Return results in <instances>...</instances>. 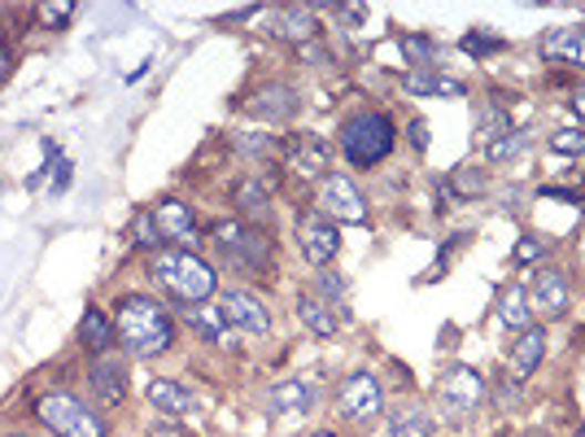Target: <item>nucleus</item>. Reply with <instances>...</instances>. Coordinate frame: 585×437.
I'll use <instances>...</instances> for the list:
<instances>
[{
  "mask_svg": "<svg viewBox=\"0 0 585 437\" xmlns=\"http://www.w3.org/2000/svg\"><path fill=\"white\" fill-rule=\"evenodd\" d=\"M236 149H245V153H263V157H267V153H276V141L258 132V136H236Z\"/></svg>",
  "mask_w": 585,
  "mask_h": 437,
  "instance_id": "31",
  "label": "nucleus"
},
{
  "mask_svg": "<svg viewBox=\"0 0 585 437\" xmlns=\"http://www.w3.org/2000/svg\"><path fill=\"white\" fill-rule=\"evenodd\" d=\"M393 141H398L393 119L380 114V110L359 114V119H350V123L341 128V153H346L355 166H376V162H384V157L393 153Z\"/></svg>",
  "mask_w": 585,
  "mask_h": 437,
  "instance_id": "4",
  "label": "nucleus"
},
{
  "mask_svg": "<svg viewBox=\"0 0 585 437\" xmlns=\"http://www.w3.org/2000/svg\"><path fill=\"white\" fill-rule=\"evenodd\" d=\"M310 437H337V434H310Z\"/></svg>",
  "mask_w": 585,
  "mask_h": 437,
  "instance_id": "41",
  "label": "nucleus"
},
{
  "mask_svg": "<svg viewBox=\"0 0 585 437\" xmlns=\"http://www.w3.org/2000/svg\"><path fill=\"white\" fill-rule=\"evenodd\" d=\"M573 110H577V114L585 119V92H577V96H573Z\"/></svg>",
  "mask_w": 585,
  "mask_h": 437,
  "instance_id": "40",
  "label": "nucleus"
},
{
  "mask_svg": "<svg viewBox=\"0 0 585 437\" xmlns=\"http://www.w3.org/2000/svg\"><path fill=\"white\" fill-rule=\"evenodd\" d=\"M193 211L184 206V202H162L157 211H153V227H157V236L162 241H188L193 236Z\"/></svg>",
  "mask_w": 585,
  "mask_h": 437,
  "instance_id": "18",
  "label": "nucleus"
},
{
  "mask_svg": "<svg viewBox=\"0 0 585 437\" xmlns=\"http://www.w3.org/2000/svg\"><path fill=\"white\" fill-rule=\"evenodd\" d=\"M92 389L101 394V403L105 407H114V403H123L127 398V372H123V364L114 359V355H101L96 364H92Z\"/></svg>",
  "mask_w": 585,
  "mask_h": 437,
  "instance_id": "15",
  "label": "nucleus"
},
{
  "mask_svg": "<svg viewBox=\"0 0 585 437\" xmlns=\"http://www.w3.org/2000/svg\"><path fill=\"white\" fill-rule=\"evenodd\" d=\"M276 31H280L285 40H292V44H306V40H315V35H319V22H315V13H310V9H285Z\"/></svg>",
  "mask_w": 585,
  "mask_h": 437,
  "instance_id": "25",
  "label": "nucleus"
},
{
  "mask_svg": "<svg viewBox=\"0 0 585 437\" xmlns=\"http://www.w3.org/2000/svg\"><path fill=\"white\" fill-rule=\"evenodd\" d=\"M71 13H74L71 0H58V4H40V18H44L49 27H66V22H71Z\"/></svg>",
  "mask_w": 585,
  "mask_h": 437,
  "instance_id": "29",
  "label": "nucleus"
},
{
  "mask_svg": "<svg viewBox=\"0 0 585 437\" xmlns=\"http://www.w3.org/2000/svg\"><path fill=\"white\" fill-rule=\"evenodd\" d=\"M297 315H301V324H306L315 337H332V333H337V315H332L328 302H319L315 293H301V297H297Z\"/></svg>",
  "mask_w": 585,
  "mask_h": 437,
  "instance_id": "21",
  "label": "nucleus"
},
{
  "mask_svg": "<svg viewBox=\"0 0 585 437\" xmlns=\"http://www.w3.org/2000/svg\"><path fill=\"white\" fill-rule=\"evenodd\" d=\"M402 88L411 96H463V83L459 79H445V74H407Z\"/></svg>",
  "mask_w": 585,
  "mask_h": 437,
  "instance_id": "24",
  "label": "nucleus"
},
{
  "mask_svg": "<svg viewBox=\"0 0 585 437\" xmlns=\"http://www.w3.org/2000/svg\"><path fill=\"white\" fill-rule=\"evenodd\" d=\"M542 355H546V333H542V328H528V333H520V342L512 346L515 380L533 376V372H537V364H542Z\"/></svg>",
  "mask_w": 585,
  "mask_h": 437,
  "instance_id": "20",
  "label": "nucleus"
},
{
  "mask_svg": "<svg viewBox=\"0 0 585 437\" xmlns=\"http://www.w3.org/2000/svg\"><path fill=\"white\" fill-rule=\"evenodd\" d=\"M79 342L101 359V355H110V346L119 342V333H114V324L105 319V311H83V319H79Z\"/></svg>",
  "mask_w": 585,
  "mask_h": 437,
  "instance_id": "16",
  "label": "nucleus"
},
{
  "mask_svg": "<svg viewBox=\"0 0 585 437\" xmlns=\"http://www.w3.org/2000/svg\"><path fill=\"white\" fill-rule=\"evenodd\" d=\"M555 153H582L585 149V132H560L555 141H551Z\"/></svg>",
  "mask_w": 585,
  "mask_h": 437,
  "instance_id": "32",
  "label": "nucleus"
},
{
  "mask_svg": "<svg viewBox=\"0 0 585 437\" xmlns=\"http://www.w3.org/2000/svg\"><path fill=\"white\" fill-rule=\"evenodd\" d=\"M337 407H341V416H346L350 425L376 420V416H380V385H376V376H367V372L346 376L341 389H337Z\"/></svg>",
  "mask_w": 585,
  "mask_h": 437,
  "instance_id": "7",
  "label": "nucleus"
},
{
  "mask_svg": "<svg viewBox=\"0 0 585 437\" xmlns=\"http://www.w3.org/2000/svg\"><path fill=\"white\" fill-rule=\"evenodd\" d=\"M463 49L476 53V58H485V53H499L503 40H494V35H463Z\"/></svg>",
  "mask_w": 585,
  "mask_h": 437,
  "instance_id": "30",
  "label": "nucleus"
},
{
  "mask_svg": "<svg viewBox=\"0 0 585 437\" xmlns=\"http://www.w3.org/2000/svg\"><path fill=\"white\" fill-rule=\"evenodd\" d=\"M528 319H533L528 293L524 289L503 293V302H499V324H503V328H515V333H528Z\"/></svg>",
  "mask_w": 585,
  "mask_h": 437,
  "instance_id": "23",
  "label": "nucleus"
},
{
  "mask_svg": "<svg viewBox=\"0 0 585 437\" xmlns=\"http://www.w3.org/2000/svg\"><path fill=\"white\" fill-rule=\"evenodd\" d=\"M528 302H533V311H542V315H551V319L564 315V311H568V281H564V272H555V267L533 272Z\"/></svg>",
  "mask_w": 585,
  "mask_h": 437,
  "instance_id": "11",
  "label": "nucleus"
},
{
  "mask_svg": "<svg viewBox=\"0 0 585 437\" xmlns=\"http://www.w3.org/2000/svg\"><path fill=\"white\" fill-rule=\"evenodd\" d=\"M542 53L551 62H564V67H585V22L573 27H551L542 35Z\"/></svg>",
  "mask_w": 585,
  "mask_h": 437,
  "instance_id": "12",
  "label": "nucleus"
},
{
  "mask_svg": "<svg viewBox=\"0 0 585 437\" xmlns=\"http://www.w3.org/2000/svg\"><path fill=\"white\" fill-rule=\"evenodd\" d=\"M219 315H223V324L236 328V333H254V337H263V333L271 328L267 306H263L258 297H249V293H223Z\"/></svg>",
  "mask_w": 585,
  "mask_h": 437,
  "instance_id": "10",
  "label": "nucleus"
},
{
  "mask_svg": "<svg viewBox=\"0 0 585 437\" xmlns=\"http://www.w3.org/2000/svg\"><path fill=\"white\" fill-rule=\"evenodd\" d=\"M297 241H301V254H306L315 267H328V263L337 258V250H341L337 223L324 215V211L301 215V223H297Z\"/></svg>",
  "mask_w": 585,
  "mask_h": 437,
  "instance_id": "8",
  "label": "nucleus"
},
{
  "mask_svg": "<svg viewBox=\"0 0 585 437\" xmlns=\"http://www.w3.org/2000/svg\"><path fill=\"white\" fill-rule=\"evenodd\" d=\"M289 166L292 175H301V180H315V175H324L328 171V145L315 136V132H297L289 141Z\"/></svg>",
  "mask_w": 585,
  "mask_h": 437,
  "instance_id": "13",
  "label": "nucleus"
},
{
  "mask_svg": "<svg viewBox=\"0 0 585 437\" xmlns=\"http://www.w3.org/2000/svg\"><path fill=\"white\" fill-rule=\"evenodd\" d=\"M271 407L280 411V416H306L310 407H315V389L306 385V380H280V385H271Z\"/></svg>",
  "mask_w": 585,
  "mask_h": 437,
  "instance_id": "19",
  "label": "nucleus"
},
{
  "mask_svg": "<svg viewBox=\"0 0 585 437\" xmlns=\"http://www.w3.org/2000/svg\"><path fill=\"white\" fill-rule=\"evenodd\" d=\"M520 145H524V136H507V141H494V145H490V157H494V162H499V157H512Z\"/></svg>",
  "mask_w": 585,
  "mask_h": 437,
  "instance_id": "33",
  "label": "nucleus"
},
{
  "mask_svg": "<svg viewBox=\"0 0 585 437\" xmlns=\"http://www.w3.org/2000/svg\"><path fill=\"white\" fill-rule=\"evenodd\" d=\"M319 289L328 293V297H341V293H346V285H341L332 272H319Z\"/></svg>",
  "mask_w": 585,
  "mask_h": 437,
  "instance_id": "35",
  "label": "nucleus"
},
{
  "mask_svg": "<svg viewBox=\"0 0 585 437\" xmlns=\"http://www.w3.org/2000/svg\"><path fill=\"white\" fill-rule=\"evenodd\" d=\"M215 250H219L223 267H232L236 276H258L271 263V241L258 227L236 223V218L215 223Z\"/></svg>",
  "mask_w": 585,
  "mask_h": 437,
  "instance_id": "3",
  "label": "nucleus"
},
{
  "mask_svg": "<svg viewBox=\"0 0 585 437\" xmlns=\"http://www.w3.org/2000/svg\"><path fill=\"white\" fill-rule=\"evenodd\" d=\"M9 74V49H4V40H0V79Z\"/></svg>",
  "mask_w": 585,
  "mask_h": 437,
  "instance_id": "39",
  "label": "nucleus"
},
{
  "mask_svg": "<svg viewBox=\"0 0 585 437\" xmlns=\"http://www.w3.org/2000/svg\"><path fill=\"white\" fill-rule=\"evenodd\" d=\"M481 184H485V180H481V175H468V171H459V189H472V193H476V189H481Z\"/></svg>",
  "mask_w": 585,
  "mask_h": 437,
  "instance_id": "37",
  "label": "nucleus"
},
{
  "mask_svg": "<svg viewBox=\"0 0 585 437\" xmlns=\"http://www.w3.org/2000/svg\"><path fill=\"white\" fill-rule=\"evenodd\" d=\"M232 202H236L249 218H263V223L271 218V197H267V189H263L258 180H240V184L232 189Z\"/></svg>",
  "mask_w": 585,
  "mask_h": 437,
  "instance_id": "22",
  "label": "nucleus"
},
{
  "mask_svg": "<svg viewBox=\"0 0 585 437\" xmlns=\"http://www.w3.org/2000/svg\"><path fill=\"white\" fill-rule=\"evenodd\" d=\"M148 403H153V411H162V416H171V420H179V416H188L197 403H193V394L184 389V385H175V380H153L148 385Z\"/></svg>",
  "mask_w": 585,
  "mask_h": 437,
  "instance_id": "17",
  "label": "nucleus"
},
{
  "mask_svg": "<svg viewBox=\"0 0 585 437\" xmlns=\"http://www.w3.org/2000/svg\"><path fill=\"white\" fill-rule=\"evenodd\" d=\"M411 145L424 149V123H411Z\"/></svg>",
  "mask_w": 585,
  "mask_h": 437,
  "instance_id": "38",
  "label": "nucleus"
},
{
  "mask_svg": "<svg viewBox=\"0 0 585 437\" xmlns=\"http://www.w3.org/2000/svg\"><path fill=\"white\" fill-rule=\"evenodd\" d=\"M148 272L157 276L162 289L171 293L175 302H184V306H197V302H206V297L215 293V272H211V263H202V258L188 254V250H157L153 263H148Z\"/></svg>",
  "mask_w": 585,
  "mask_h": 437,
  "instance_id": "2",
  "label": "nucleus"
},
{
  "mask_svg": "<svg viewBox=\"0 0 585 437\" xmlns=\"http://www.w3.org/2000/svg\"><path fill=\"white\" fill-rule=\"evenodd\" d=\"M582 437H585V434H582Z\"/></svg>",
  "mask_w": 585,
  "mask_h": 437,
  "instance_id": "42",
  "label": "nucleus"
},
{
  "mask_svg": "<svg viewBox=\"0 0 585 437\" xmlns=\"http://www.w3.org/2000/svg\"><path fill=\"white\" fill-rule=\"evenodd\" d=\"M245 110L254 114V119H292V110H297V92L285 88V83H271V88H263V92H254L249 101H245Z\"/></svg>",
  "mask_w": 585,
  "mask_h": 437,
  "instance_id": "14",
  "label": "nucleus"
},
{
  "mask_svg": "<svg viewBox=\"0 0 585 437\" xmlns=\"http://www.w3.org/2000/svg\"><path fill=\"white\" fill-rule=\"evenodd\" d=\"M533 258H542V241H520L515 245V263H533Z\"/></svg>",
  "mask_w": 585,
  "mask_h": 437,
  "instance_id": "34",
  "label": "nucleus"
},
{
  "mask_svg": "<svg viewBox=\"0 0 585 437\" xmlns=\"http://www.w3.org/2000/svg\"><path fill=\"white\" fill-rule=\"evenodd\" d=\"M319 202H324V215L337 218V223H363L367 218L363 193H359L355 180H346V175H328L324 189H319Z\"/></svg>",
  "mask_w": 585,
  "mask_h": 437,
  "instance_id": "9",
  "label": "nucleus"
},
{
  "mask_svg": "<svg viewBox=\"0 0 585 437\" xmlns=\"http://www.w3.org/2000/svg\"><path fill=\"white\" fill-rule=\"evenodd\" d=\"M114 333H119V346L136 359H153V355H166L171 342H175V324L171 315L153 302V297H123L119 302V319H114Z\"/></svg>",
  "mask_w": 585,
  "mask_h": 437,
  "instance_id": "1",
  "label": "nucleus"
},
{
  "mask_svg": "<svg viewBox=\"0 0 585 437\" xmlns=\"http://www.w3.org/2000/svg\"><path fill=\"white\" fill-rule=\"evenodd\" d=\"M188 319H193V328H202V333H206L211 342H219V346L232 337V333H227V324H223L219 306H202V311H193Z\"/></svg>",
  "mask_w": 585,
  "mask_h": 437,
  "instance_id": "27",
  "label": "nucleus"
},
{
  "mask_svg": "<svg viewBox=\"0 0 585 437\" xmlns=\"http://www.w3.org/2000/svg\"><path fill=\"white\" fill-rule=\"evenodd\" d=\"M429 434H433V420H429V411H420V407L393 416L389 429H384V437H429Z\"/></svg>",
  "mask_w": 585,
  "mask_h": 437,
  "instance_id": "26",
  "label": "nucleus"
},
{
  "mask_svg": "<svg viewBox=\"0 0 585 437\" xmlns=\"http://www.w3.org/2000/svg\"><path fill=\"white\" fill-rule=\"evenodd\" d=\"M481 398H485V380H481V372H472V367H463V364L450 367L438 380V411L450 425H463V420L481 407Z\"/></svg>",
  "mask_w": 585,
  "mask_h": 437,
  "instance_id": "6",
  "label": "nucleus"
},
{
  "mask_svg": "<svg viewBox=\"0 0 585 437\" xmlns=\"http://www.w3.org/2000/svg\"><path fill=\"white\" fill-rule=\"evenodd\" d=\"M136 232H141V236H136L141 245H153V241H157V236H153V232H157V227H153V215L141 218V223H136Z\"/></svg>",
  "mask_w": 585,
  "mask_h": 437,
  "instance_id": "36",
  "label": "nucleus"
},
{
  "mask_svg": "<svg viewBox=\"0 0 585 437\" xmlns=\"http://www.w3.org/2000/svg\"><path fill=\"white\" fill-rule=\"evenodd\" d=\"M402 49H407L411 62H429V58L438 53V44H433L429 35H402Z\"/></svg>",
  "mask_w": 585,
  "mask_h": 437,
  "instance_id": "28",
  "label": "nucleus"
},
{
  "mask_svg": "<svg viewBox=\"0 0 585 437\" xmlns=\"http://www.w3.org/2000/svg\"><path fill=\"white\" fill-rule=\"evenodd\" d=\"M35 416L44 420V429L58 437H105V420L92 416L74 394H44L35 403Z\"/></svg>",
  "mask_w": 585,
  "mask_h": 437,
  "instance_id": "5",
  "label": "nucleus"
}]
</instances>
